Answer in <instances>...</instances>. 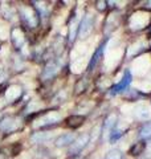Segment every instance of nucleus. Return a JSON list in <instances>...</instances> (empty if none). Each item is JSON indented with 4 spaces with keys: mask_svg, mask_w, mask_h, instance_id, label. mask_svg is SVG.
I'll list each match as a JSON object with an SVG mask.
<instances>
[{
    "mask_svg": "<svg viewBox=\"0 0 151 159\" xmlns=\"http://www.w3.org/2000/svg\"><path fill=\"white\" fill-rule=\"evenodd\" d=\"M53 137V133H34L32 135V141L34 143H44Z\"/></svg>",
    "mask_w": 151,
    "mask_h": 159,
    "instance_id": "nucleus-10",
    "label": "nucleus"
},
{
    "mask_svg": "<svg viewBox=\"0 0 151 159\" xmlns=\"http://www.w3.org/2000/svg\"><path fill=\"white\" fill-rule=\"evenodd\" d=\"M61 121V116L54 111H50L48 113L47 116H43L41 119H37V123L36 126L39 127H47V126H52V125H56Z\"/></svg>",
    "mask_w": 151,
    "mask_h": 159,
    "instance_id": "nucleus-4",
    "label": "nucleus"
},
{
    "mask_svg": "<svg viewBox=\"0 0 151 159\" xmlns=\"http://www.w3.org/2000/svg\"><path fill=\"white\" fill-rule=\"evenodd\" d=\"M99 131H102V126H95L92 130V134H90V141H95L101 135Z\"/></svg>",
    "mask_w": 151,
    "mask_h": 159,
    "instance_id": "nucleus-15",
    "label": "nucleus"
},
{
    "mask_svg": "<svg viewBox=\"0 0 151 159\" xmlns=\"http://www.w3.org/2000/svg\"><path fill=\"white\" fill-rule=\"evenodd\" d=\"M131 73H130V70H125L123 73V77L121 78V81L118 84H115V85L110 89V94L112 96H115V94L118 93H122L125 92L126 89H127V86L130 85V82H131Z\"/></svg>",
    "mask_w": 151,
    "mask_h": 159,
    "instance_id": "nucleus-3",
    "label": "nucleus"
},
{
    "mask_svg": "<svg viewBox=\"0 0 151 159\" xmlns=\"http://www.w3.org/2000/svg\"><path fill=\"white\" fill-rule=\"evenodd\" d=\"M140 139H149L151 138V122H146L139 130Z\"/></svg>",
    "mask_w": 151,
    "mask_h": 159,
    "instance_id": "nucleus-11",
    "label": "nucleus"
},
{
    "mask_svg": "<svg viewBox=\"0 0 151 159\" xmlns=\"http://www.w3.org/2000/svg\"><path fill=\"white\" fill-rule=\"evenodd\" d=\"M76 141V135L73 133H66L60 135L56 141H54V145L57 147H65V146H70L72 143Z\"/></svg>",
    "mask_w": 151,
    "mask_h": 159,
    "instance_id": "nucleus-6",
    "label": "nucleus"
},
{
    "mask_svg": "<svg viewBox=\"0 0 151 159\" xmlns=\"http://www.w3.org/2000/svg\"><path fill=\"white\" fill-rule=\"evenodd\" d=\"M147 4H151V2H149V3H147ZM150 7H151V6H150Z\"/></svg>",
    "mask_w": 151,
    "mask_h": 159,
    "instance_id": "nucleus-17",
    "label": "nucleus"
},
{
    "mask_svg": "<svg viewBox=\"0 0 151 159\" xmlns=\"http://www.w3.org/2000/svg\"><path fill=\"white\" fill-rule=\"evenodd\" d=\"M122 158H123V154L118 148H113V150L108 151L106 157H105V159H122Z\"/></svg>",
    "mask_w": 151,
    "mask_h": 159,
    "instance_id": "nucleus-13",
    "label": "nucleus"
},
{
    "mask_svg": "<svg viewBox=\"0 0 151 159\" xmlns=\"http://www.w3.org/2000/svg\"><path fill=\"white\" fill-rule=\"evenodd\" d=\"M84 119L85 118L81 117V116H72V117L68 118V125L70 127H78L80 125H82Z\"/></svg>",
    "mask_w": 151,
    "mask_h": 159,
    "instance_id": "nucleus-12",
    "label": "nucleus"
},
{
    "mask_svg": "<svg viewBox=\"0 0 151 159\" xmlns=\"http://www.w3.org/2000/svg\"><path fill=\"white\" fill-rule=\"evenodd\" d=\"M93 27H94V16L92 13H86L80 21V28H78L80 39H86L92 33Z\"/></svg>",
    "mask_w": 151,
    "mask_h": 159,
    "instance_id": "nucleus-2",
    "label": "nucleus"
},
{
    "mask_svg": "<svg viewBox=\"0 0 151 159\" xmlns=\"http://www.w3.org/2000/svg\"><path fill=\"white\" fill-rule=\"evenodd\" d=\"M60 68H61V64H60V61H57V60H56V61H50L47 65V68L44 69L41 78L43 80H49V78L54 77L58 73Z\"/></svg>",
    "mask_w": 151,
    "mask_h": 159,
    "instance_id": "nucleus-5",
    "label": "nucleus"
},
{
    "mask_svg": "<svg viewBox=\"0 0 151 159\" xmlns=\"http://www.w3.org/2000/svg\"><path fill=\"white\" fill-rule=\"evenodd\" d=\"M115 125H117V117H115V114H110V116L106 118V121L103 122V126H102L105 135H109L110 131L115 127Z\"/></svg>",
    "mask_w": 151,
    "mask_h": 159,
    "instance_id": "nucleus-9",
    "label": "nucleus"
},
{
    "mask_svg": "<svg viewBox=\"0 0 151 159\" xmlns=\"http://www.w3.org/2000/svg\"><path fill=\"white\" fill-rule=\"evenodd\" d=\"M90 142V134L84 133L78 138H76V141L69 146V155L70 157H77L78 154H81V151L88 146V143Z\"/></svg>",
    "mask_w": 151,
    "mask_h": 159,
    "instance_id": "nucleus-1",
    "label": "nucleus"
},
{
    "mask_svg": "<svg viewBox=\"0 0 151 159\" xmlns=\"http://www.w3.org/2000/svg\"><path fill=\"white\" fill-rule=\"evenodd\" d=\"M134 116L139 118V119H149L151 117V111H150V107L147 105H138L137 107L134 109Z\"/></svg>",
    "mask_w": 151,
    "mask_h": 159,
    "instance_id": "nucleus-8",
    "label": "nucleus"
},
{
    "mask_svg": "<svg viewBox=\"0 0 151 159\" xmlns=\"http://www.w3.org/2000/svg\"><path fill=\"white\" fill-rule=\"evenodd\" d=\"M105 47H106V43H103V44H101V45L98 47V49L94 52L93 54V57L92 60H90V62H89V70H93L94 66L98 64V61L101 60V57H102V54H103V51H105Z\"/></svg>",
    "mask_w": 151,
    "mask_h": 159,
    "instance_id": "nucleus-7",
    "label": "nucleus"
},
{
    "mask_svg": "<svg viewBox=\"0 0 151 159\" xmlns=\"http://www.w3.org/2000/svg\"><path fill=\"white\" fill-rule=\"evenodd\" d=\"M97 4H98V6H97L98 9H102V11H103V9L106 8V2H98Z\"/></svg>",
    "mask_w": 151,
    "mask_h": 159,
    "instance_id": "nucleus-16",
    "label": "nucleus"
},
{
    "mask_svg": "<svg viewBox=\"0 0 151 159\" xmlns=\"http://www.w3.org/2000/svg\"><path fill=\"white\" fill-rule=\"evenodd\" d=\"M144 143H142V142H138V143H135V145L131 147V150H130V154L131 155H139V154H142V151L144 150Z\"/></svg>",
    "mask_w": 151,
    "mask_h": 159,
    "instance_id": "nucleus-14",
    "label": "nucleus"
}]
</instances>
